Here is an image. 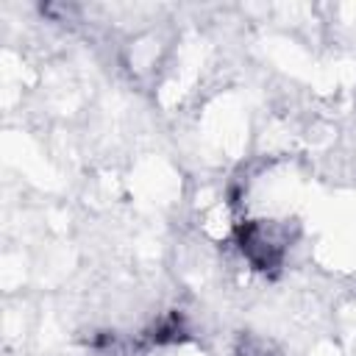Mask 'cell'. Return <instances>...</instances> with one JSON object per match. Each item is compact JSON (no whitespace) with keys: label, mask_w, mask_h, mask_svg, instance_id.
Returning <instances> with one entry per match:
<instances>
[{"label":"cell","mask_w":356,"mask_h":356,"mask_svg":"<svg viewBox=\"0 0 356 356\" xmlns=\"http://www.w3.org/2000/svg\"><path fill=\"white\" fill-rule=\"evenodd\" d=\"M236 248L259 273H275L289 250V225L278 220H248L236 225Z\"/></svg>","instance_id":"1"},{"label":"cell","mask_w":356,"mask_h":356,"mask_svg":"<svg viewBox=\"0 0 356 356\" xmlns=\"http://www.w3.org/2000/svg\"><path fill=\"white\" fill-rule=\"evenodd\" d=\"M236 356H278L273 342L261 339V337H245L239 345H236Z\"/></svg>","instance_id":"2"}]
</instances>
